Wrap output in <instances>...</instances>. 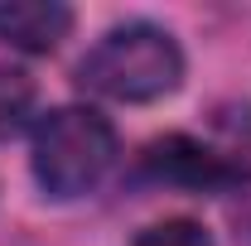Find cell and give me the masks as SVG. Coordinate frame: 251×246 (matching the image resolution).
I'll return each mask as SVG.
<instances>
[{"label":"cell","instance_id":"1","mask_svg":"<svg viewBox=\"0 0 251 246\" xmlns=\"http://www.w3.org/2000/svg\"><path fill=\"white\" fill-rule=\"evenodd\" d=\"M179 77H184V53L174 34L145 20L101 34L77 63V82L106 101H155L174 92Z\"/></svg>","mask_w":251,"mask_h":246},{"label":"cell","instance_id":"2","mask_svg":"<svg viewBox=\"0 0 251 246\" xmlns=\"http://www.w3.org/2000/svg\"><path fill=\"white\" fill-rule=\"evenodd\" d=\"M116 164V130L92 106H58L34 125V179L53 198H77Z\"/></svg>","mask_w":251,"mask_h":246},{"label":"cell","instance_id":"3","mask_svg":"<svg viewBox=\"0 0 251 246\" xmlns=\"http://www.w3.org/2000/svg\"><path fill=\"white\" fill-rule=\"evenodd\" d=\"M145 169L155 179H169V184H184V188H227L242 179L237 164H227L222 154L203 150L198 140H184V135H169L145 150Z\"/></svg>","mask_w":251,"mask_h":246},{"label":"cell","instance_id":"4","mask_svg":"<svg viewBox=\"0 0 251 246\" xmlns=\"http://www.w3.org/2000/svg\"><path fill=\"white\" fill-rule=\"evenodd\" d=\"M73 29V10L58 0H5L0 5V44L20 53H53Z\"/></svg>","mask_w":251,"mask_h":246},{"label":"cell","instance_id":"5","mask_svg":"<svg viewBox=\"0 0 251 246\" xmlns=\"http://www.w3.org/2000/svg\"><path fill=\"white\" fill-rule=\"evenodd\" d=\"M34 77L29 73H20V68H5L0 63V140H10V135H20L34 116Z\"/></svg>","mask_w":251,"mask_h":246},{"label":"cell","instance_id":"6","mask_svg":"<svg viewBox=\"0 0 251 246\" xmlns=\"http://www.w3.org/2000/svg\"><path fill=\"white\" fill-rule=\"evenodd\" d=\"M130 246H213V237H208L198 222H188V217H169V222L145 227Z\"/></svg>","mask_w":251,"mask_h":246},{"label":"cell","instance_id":"7","mask_svg":"<svg viewBox=\"0 0 251 246\" xmlns=\"http://www.w3.org/2000/svg\"><path fill=\"white\" fill-rule=\"evenodd\" d=\"M242 237H247V246H251V213H247V222H242Z\"/></svg>","mask_w":251,"mask_h":246}]
</instances>
